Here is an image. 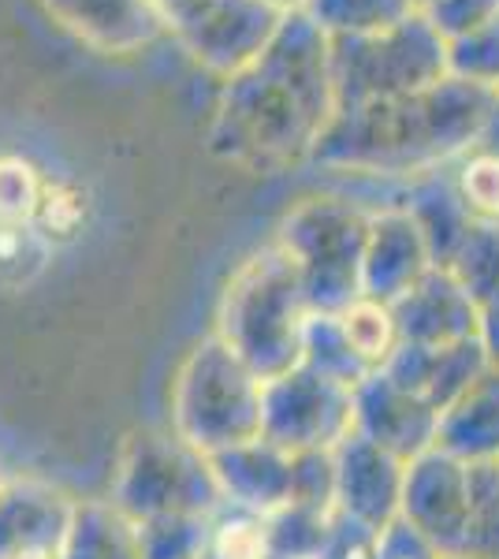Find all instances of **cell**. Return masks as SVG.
<instances>
[{"instance_id": "obj_1", "label": "cell", "mask_w": 499, "mask_h": 559, "mask_svg": "<svg viewBox=\"0 0 499 559\" xmlns=\"http://www.w3.org/2000/svg\"><path fill=\"white\" fill-rule=\"evenodd\" d=\"M332 116L329 34L298 8L253 64L224 79L209 150L235 168L276 176L310 165Z\"/></svg>"}, {"instance_id": "obj_2", "label": "cell", "mask_w": 499, "mask_h": 559, "mask_svg": "<svg viewBox=\"0 0 499 559\" xmlns=\"http://www.w3.org/2000/svg\"><path fill=\"white\" fill-rule=\"evenodd\" d=\"M496 94L499 90H480L448 75L417 94L340 108L310 165L380 179L437 173L474 150Z\"/></svg>"}, {"instance_id": "obj_3", "label": "cell", "mask_w": 499, "mask_h": 559, "mask_svg": "<svg viewBox=\"0 0 499 559\" xmlns=\"http://www.w3.org/2000/svg\"><path fill=\"white\" fill-rule=\"evenodd\" d=\"M310 318L313 306L302 292V276L292 254L272 242L231 273L216 306V336L261 381H276L302 366V340Z\"/></svg>"}, {"instance_id": "obj_4", "label": "cell", "mask_w": 499, "mask_h": 559, "mask_svg": "<svg viewBox=\"0 0 499 559\" xmlns=\"http://www.w3.org/2000/svg\"><path fill=\"white\" fill-rule=\"evenodd\" d=\"M265 381L221 336H205L171 384V432L202 455L261 440Z\"/></svg>"}, {"instance_id": "obj_5", "label": "cell", "mask_w": 499, "mask_h": 559, "mask_svg": "<svg viewBox=\"0 0 499 559\" xmlns=\"http://www.w3.org/2000/svg\"><path fill=\"white\" fill-rule=\"evenodd\" d=\"M329 71L335 112L388 102L448 79V41L421 12H414L388 31L329 38Z\"/></svg>"}, {"instance_id": "obj_6", "label": "cell", "mask_w": 499, "mask_h": 559, "mask_svg": "<svg viewBox=\"0 0 499 559\" xmlns=\"http://www.w3.org/2000/svg\"><path fill=\"white\" fill-rule=\"evenodd\" d=\"M369 239V210L351 198H302L280 224L276 242L292 254L313 310L340 313L361 299V258Z\"/></svg>"}, {"instance_id": "obj_7", "label": "cell", "mask_w": 499, "mask_h": 559, "mask_svg": "<svg viewBox=\"0 0 499 559\" xmlns=\"http://www.w3.org/2000/svg\"><path fill=\"white\" fill-rule=\"evenodd\" d=\"M112 503L139 526L165 515H213L221 508L209 455L194 452L176 432H131L120 452Z\"/></svg>"}, {"instance_id": "obj_8", "label": "cell", "mask_w": 499, "mask_h": 559, "mask_svg": "<svg viewBox=\"0 0 499 559\" xmlns=\"http://www.w3.org/2000/svg\"><path fill=\"white\" fill-rule=\"evenodd\" d=\"M354 432V392L298 366L265 381L261 440L284 452H335Z\"/></svg>"}, {"instance_id": "obj_9", "label": "cell", "mask_w": 499, "mask_h": 559, "mask_svg": "<svg viewBox=\"0 0 499 559\" xmlns=\"http://www.w3.org/2000/svg\"><path fill=\"white\" fill-rule=\"evenodd\" d=\"M284 20V8L269 0H202L171 23L168 34L205 71L231 79L265 52Z\"/></svg>"}, {"instance_id": "obj_10", "label": "cell", "mask_w": 499, "mask_h": 559, "mask_svg": "<svg viewBox=\"0 0 499 559\" xmlns=\"http://www.w3.org/2000/svg\"><path fill=\"white\" fill-rule=\"evenodd\" d=\"M470 515H474V466L440 448H429L406 463L399 519L411 522L448 559H459L466 548Z\"/></svg>"}, {"instance_id": "obj_11", "label": "cell", "mask_w": 499, "mask_h": 559, "mask_svg": "<svg viewBox=\"0 0 499 559\" xmlns=\"http://www.w3.org/2000/svg\"><path fill=\"white\" fill-rule=\"evenodd\" d=\"M437 426L440 414L406 388H399L384 369L369 373L354 388V432H361L403 463L425 455L437 444Z\"/></svg>"}, {"instance_id": "obj_12", "label": "cell", "mask_w": 499, "mask_h": 559, "mask_svg": "<svg viewBox=\"0 0 499 559\" xmlns=\"http://www.w3.org/2000/svg\"><path fill=\"white\" fill-rule=\"evenodd\" d=\"M335 508L373 530H388L403 508L406 463L377 448L361 432H351L335 448Z\"/></svg>"}, {"instance_id": "obj_13", "label": "cell", "mask_w": 499, "mask_h": 559, "mask_svg": "<svg viewBox=\"0 0 499 559\" xmlns=\"http://www.w3.org/2000/svg\"><path fill=\"white\" fill-rule=\"evenodd\" d=\"M432 265L437 261H432L429 242L403 205L392 202L369 213V239L366 258H361V295L366 299L395 306Z\"/></svg>"}, {"instance_id": "obj_14", "label": "cell", "mask_w": 499, "mask_h": 559, "mask_svg": "<svg viewBox=\"0 0 499 559\" xmlns=\"http://www.w3.org/2000/svg\"><path fill=\"white\" fill-rule=\"evenodd\" d=\"M392 310L403 344H462L485 324L477 299L448 265H432Z\"/></svg>"}, {"instance_id": "obj_15", "label": "cell", "mask_w": 499, "mask_h": 559, "mask_svg": "<svg viewBox=\"0 0 499 559\" xmlns=\"http://www.w3.org/2000/svg\"><path fill=\"white\" fill-rule=\"evenodd\" d=\"M41 8L90 49L116 57L146 49L168 34L165 15L153 0H41Z\"/></svg>"}, {"instance_id": "obj_16", "label": "cell", "mask_w": 499, "mask_h": 559, "mask_svg": "<svg viewBox=\"0 0 499 559\" xmlns=\"http://www.w3.org/2000/svg\"><path fill=\"white\" fill-rule=\"evenodd\" d=\"M488 366H492V358H488L485 340L477 336L462 340V344H399L395 355L388 358L384 373L440 414Z\"/></svg>"}, {"instance_id": "obj_17", "label": "cell", "mask_w": 499, "mask_h": 559, "mask_svg": "<svg viewBox=\"0 0 499 559\" xmlns=\"http://www.w3.org/2000/svg\"><path fill=\"white\" fill-rule=\"evenodd\" d=\"M75 500L34 477H12L0 492V559L57 556Z\"/></svg>"}, {"instance_id": "obj_18", "label": "cell", "mask_w": 499, "mask_h": 559, "mask_svg": "<svg viewBox=\"0 0 499 559\" xmlns=\"http://www.w3.org/2000/svg\"><path fill=\"white\" fill-rule=\"evenodd\" d=\"M209 466L221 489V503H235L258 515H276L292 503V452L269 440H250L231 452L209 455Z\"/></svg>"}, {"instance_id": "obj_19", "label": "cell", "mask_w": 499, "mask_h": 559, "mask_svg": "<svg viewBox=\"0 0 499 559\" xmlns=\"http://www.w3.org/2000/svg\"><path fill=\"white\" fill-rule=\"evenodd\" d=\"M462 463H496L499 459V366H488L474 384L440 411L437 444Z\"/></svg>"}, {"instance_id": "obj_20", "label": "cell", "mask_w": 499, "mask_h": 559, "mask_svg": "<svg viewBox=\"0 0 499 559\" xmlns=\"http://www.w3.org/2000/svg\"><path fill=\"white\" fill-rule=\"evenodd\" d=\"M57 559H142L139 526L112 500L75 503Z\"/></svg>"}, {"instance_id": "obj_21", "label": "cell", "mask_w": 499, "mask_h": 559, "mask_svg": "<svg viewBox=\"0 0 499 559\" xmlns=\"http://www.w3.org/2000/svg\"><path fill=\"white\" fill-rule=\"evenodd\" d=\"M302 366H310L313 373L329 377V381L343 388H358L373 369L358 358V350L351 347L347 332L340 324V313H321L313 310L310 324H306V340H302Z\"/></svg>"}, {"instance_id": "obj_22", "label": "cell", "mask_w": 499, "mask_h": 559, "mask_svg": "<svg viewBox=\"0 0 499 559\" xmlns=\"http://www.w3.org/2000/svg\"><path fill=\"white\" fill-rule=\"evenodd\" d=\"M302 12L329 38H340V34H377L411 20L417 0H306Z\"/></svg>"}, {"instance_id": "obj_23", "label": "cell", "mask_w": 499, "mask_h": 559, "mask_svg": "<svg viewBox=\"0 0 499 559\" xmlns=\"http://www.w3.org/2000/svg\"><path fill=\"white\" fill-rule=\"evenodd\" d=\"M202 559H272L269 515L221 503L205 519V552Z\"/></svg>"}, {"instance_id": "obj_24", "label": "cell", "mask_w": 499, "mask_h": 559, "mask_svg": "<svg viewBox=\"0 0 499 559\" xmlns=\"http://www.w3.org/2000/svg\"><path fill=\"white\" fill-rule=\"evenodd\" d=\"M340 324L347 332L351 347L358 350V358L366 362L369 369H384L388 358L395 355L403 336H399V321H395V310L388 302H377V299H354L351 306L340 310Z\"/></svg>"}, {"instance_id": "obj_25", "label": "cell", "mask_w": 499, "mask_h": 559, "mask_svg": "<svg viewBox=\"0 0 499 559\" xmlns=\"http://www.w3.org/2000/svg\"><path fill=\"white\" fill-rule=\"evenodd\" d=\"M448 269L466 284L480 313L499 306V224H474Z\"/></svg>"}, {"instance_id": "obj_26", "label": "cell", "mask_w": 499, "mask_h": 559, "mask_svg": "<svg viewBox=\"0 0 499 559\" xmlns=\"http://www.w3.org/2000/svg\"><path fill=\"white\" fill-rule=\"evenodd\" d=\"M52 261V242L31 221H0V292H23Z\"/></svg>"}, {"instance_id": "obj_27", "label": "cell", "mask_w": 499, "mask_h": 559, "mask_svg": "<svg viewBox=\"0 0 499 559\" xmlns=\"http://www.w3.org/2000/svg\"><path fill=\"white\" fill-rule=\"evenodd\" d=\"M451 183L474 216V224H499V157L485 150H466L451 165Z\"/></svg>"}, {"instance_id": "obj_28", "label": "cell", "mask_w": 499, "mask_h": 559, "mask_svg": "<svg viewBox=\"0 0 499 559\" xmlns=\"http://www.w3.org/2000/svg\"><path fill=\"white\" fill-rule=\"evenodd\" d=\"M448 75L480 90H499V15L448 41Z\"/></svg>"}, {"instance_id": "obj_29", "label": "cell", "mask_w": 499, "mask_h": 559, "mask_svg": "<svg viewBox=\"0 0 499 559\" xmlns=\"http://www.w3.org/2000/svg\"><path fill=\"white\" fill-rule=\"evenodd\" d=\"M459 559H499V471L496 463L474 466V515Z\"/></svg>"}, {"instance_id": "obj_30", "label": "cell", "mask_w": 499, "mask_h": 559, "mask_svg": "<svg viewBox=\"0 0 499 559\" xmlns=\"http://www.w3.org/2000/svg\"><path fill=\"white\" fill-rule=\"evenodd\" d=\"M209 515H165L139 522L142 559H202Z\"/></svg>"}, {"instance_id": "obj_31", "label": "cell", "mask_w": 499, "mask_h": 559, "mask_svg": "<svg viewBox=\"0 0 499 559\" xmlns=\"http://www.w3.org/2000/svg\"><path fill=\"white\" fill-rule=\"evenodd\" d=\"M49 176L38 173L26 157H0V221H34Z\"/></svg>"}, {"instance_id": "obj_32", "label": "cell", "mask_w": 499, "mask_h": 559, "mask_svg": "<svg viewBox=\"0 0 499 559\" xmlns=\"http://www.w3.org/2000/svg\"><path fill=\"white\" fill-rule=\"evenodd\" d=\"M34 228L57 247V242L79 236V228L86 224V198L79 187L63 183V179H49L41 194V205L34 213Z\"/></svg>"}, {"instance_id": "obj_33", "label": "cell", "mask_w": 499, "mask_h": 559, "mask_svg": "<svg viewBox=\"0 0 499 559\" xmlns=\"http://www.w3.org/2000/svg\"><path fill=\"white\" fill-rule=\"evenodd\" d=\"M417 12L437 26V34L443 41H451V38H462V34L477 31V26H485L488 20H496L499 0H429V4H421Z\"/></svg>"}, {"instance_id": "obj_34", "label": "cell", "mask_w": 499, "mask_h": 559, "mask_svg": "<svg viewBox=\"0 0 499 559\" xmlns=\"http://www.w3.org/2000/svg\"><path fill=\"white\" fill-rule=\"evenodd\" d=\"M380 530L366 526V522L351 519L347 511L335 508L329 522V537L317 559H377Z\"/></svg>"}, {"instance_id": "obj_35", "label": "cell", "mask_w": 499, "mask_h": 559, "mask_svg": "<svg viewBox=\"0 0 499 559\" xmlns=\"http://www.w3.org/2000/svg\"><path fill=\"white\" fill-rule=\"evenodd\" d=\"M377 559H448L432 540H425L406 519H395L388 530H380Z\"/></svg>"}, {"instance_id": "obj_36", "label": "cell", "mask_w": 499, "mask_h": 559, "mask_svg": "<svg viewBox=\"0 0 499 559\" xmlns=\"http://www.w3.org/2000/svg\"><path fill=\"white\" fill-rule=\"evenodd\" d=\"M474 146L499 157V94L492 97V105H488V116H485V123H480V134H477Z\"/></svg>"}, {"instance_id": "obj_37", "label": "cell", "mask_w": 499, "mask_h": 559, "mask_svg": "<svg viewBox=\"0 0 499 559\" xmlns=\"http://www.w3.org/2000/svg\"><path fill=\"white\" fill-rule=\"evenodd\" d=\"M153 4L161 8V15H165V23L171 26L176 20H183V15H187L194 4H202V0H153Z\"/></svg>"}, {"instance_id": "obj_38", "label": "cell", "mask_w": 499, "mask_h": 559, "mask_svg": "<svg viewBox=\"0 0 499 559\" xmlns=\"http://www.w3.org/2000/svg\"><path fill=\"white\" fill-rule=\"evenodd\" d=\"M269 4L284 8V12H298V8H306V0H269Z\"/></svg>"}, {"instance_id": "obj_39", "label": "cell", "mask_w": 499, "mask_h": 559, "mask_svg": "<svg viewBox=\"0 0 499 559\" xmlns=\"http://www.w3.org/2000/svg\"><path fill=\"white\" fill-rule=\"evenodd\" d=\"M12 481V477H4V471H0V492H4V485Z\"/></svg>"}, {"instance_id": "obj_40", "label": "cell", "mask_w": 499, "mask_h": 559, "mask_svg": "<svg viewBox=\"0 0 499 559\" xmlns=\"http://www.w3.org/2000/svg\"><path fill=\"white\" fill-rule=\"evenodd\" d=\"M15 559H57V556H15Z\"/></svg>"}, {"instance_id": "obj_41", "label": "cell", "mask_w": 499, "mask_h": 559, "mask_svg": "<svg viewBox=\"0 0 499 559\" xmlns=\"http://www.w3.org/2000/svg\"><path fill=\"white\" fill-rule=\"evenodd\" d=\"M421 4H429V0H417V8H421Z\"/></svg>"}, {"instance_id": "obj_42", "label": "cell", "mask_w": 499, "mask_h": 559, "mask_svg": "<svg viewBox=\"0 0 499 559\" xmlns=\"http://www.w3.org/2000/svg\"><path fill=\"white\" fill-rule=\"evenodd\" d=\"M496 471H499V459H496Z\"/></svg>"}]
</instances>
